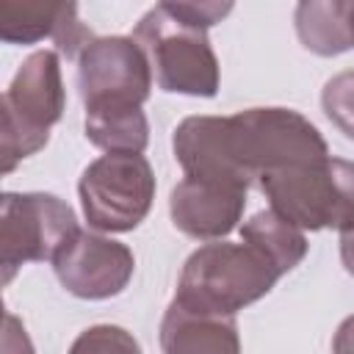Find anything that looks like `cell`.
Segmentation results:
<instances>
[{
  "mask_svg": "<svg viewBox=\"0 0 354 354\" xmlns=\"http://www.w3.org/2000/svg\"><path fill=\"white\" fill-rule=\"evenodd\" d=\"M241 238L254 243L257 249H263L282 274L293 271L307 257V246H310L304 238V230L290 224L271 207L249 216L241 224Z\"/></svg>",
  "mask_w": 354,
  "mask_h": 354,
  "instance_id": "9a60e30c",
  "label": "cell"
},
{
  "mask_svg": "<svg viewBox=\"0 0 354 354\" xmlns=\"http://www.w3.org/2000/svg\"><path fill=\"white\" fill-rule=\"evenodd\" d=\"M83 133L94 147L105 152H144L149 144V122L141 105L88 108Z\"/></svg>",
  "mask_w": 354,
  "mask_h": 354,
  "instance_id": "5bb4252c",
  "label": "cell"
},
{
  "mask_svg": "<svg viewBox=\"0 0 354 354\" xmlns=\"http://www.w3.org/2000/svg\"><path fill=\"white\" fill-rule=\"evenodd\" d=\"M354 0H299L293 22L304 50L332 58L354 47Z\"/></svg>",
  "mask_w": 354,
  "mask_h": 354,
  "instance_id": "4fadbf2b",
  "label": "cell"
},
{
  "mask_svg": "<svg viewBox=\"0 0 354 354\" xmlns=\"http://www.w3.org/2000/svg\"><path fill=\"white\" fill-rule=\"evenodd\" d=\"M183 174L249 188L266 171L329 155L321 130L293 108H246L232 116H185L171 133Z\"/></svg>",
  "mask_w": 354,
  "mask_h": 354,
  "instance_id": "6da1fadb",
  "label": "cell"
},
{
  "mask_svg": "<svg viewBox=\"0 0 354 354\" xmlns=\"http://www.w3.org/2000/svg\"><path fill=\"white\" fill-rule=\"evenodd\" d=\"M152 66L133 36H91L77 53V91L83 108L144 105Z\"/></svg>",
  "mask_w": 354,
  "mask_h": 354,
  "instance_id": "ba28073f",
  "label": "cell"
},
{
  "mask_svg": "<svg viewBox=\"0 0 354 354\" xmlns=\"http://www.w3.org/2000/svg\"><path fill=\"white\" fill-rule=\"evenodd\" d=\"M279 277L285 274L254 243L243 238L241 243L216 238L188 254L174 299L194 310L235 315L271 293Z\"/></svg>",
  "mask_w": 354,
  "mask_h": 354,
  "instance_id": "7a4b0ae2",
  "label": "cell"
},
{
  "mask_svg": "<svg viewBox=\"0 0 354 354\" xmlns=\"http://www.w3.org/2000/svg\"><path fill=\"white\" fill-rule=\"evenodd\" d=\"M66 88L61 77L58 50H33L3 91L0 111V155L3 174H11L19 160L36 155L50 141V127L61 122Z\"/></svg>",
  "mask_w": 354,
  "mask_h": 354,
  "instance_id": "277c9868",
  "label": "cell"
},
{
  "mask_svg": "<svg viewBox=\"0 0 354 354\" xmlns=\"http://www.w3.org/2000/svg\"><path fill=\"white\" fill-rule=\"evenodd\" d=\"M351 30H354V14H351Z\"/></svg>",
  "mask_w": 354,
  "mask_h": 354,
  "instance_id": "44dd1931",
  "label": "cell"
},
{
  "mask_svg": "<svg viewBox=\"0 0 354 354\" xmlns=\"http://www.w3.org/2000/svg\"><path fill=\"white\" fill-rule=\"evenodd\" d=\"M340 260H343L346 274L354 277V227L340 232Z\"/></svg>",
  "mask_w": 354,
  "mask_h": 354,
  "instance_id": "ffe728a7",
  "label": "cell"
},
{
  "mask_svg": "<svg viewBox=\"0 0 354 354\" xmlns=\"http://www.w3.org/2000/svg\"><path fill=\"white\" fill-rule=\"evenodd\" d=\"M0 39L6 44L53 39L61 55L77 58L91 30L77 17V0H0Z\"/></svg>",
  "mask_w": 354,
  "mask_h": 354,
  "instance_id": "8fae6325",
  "label": "cell"
},
{
  "mask_svg": "<svg viewBox=\"0 0 354 354\" xmlns=\"http://www.w3.org/2000/svg\"><path fill=\"white\" fill-rule=\"evenodd\" d=\"M61 288L86 301L119 296L136 271V254L127 243L100 235V230H77L53 257Z\"/></svg>",
  "mask_w": 354,
  "mask_h": 354,
  "instance_id": "9c48e42d",
  "label": "cell"
},
{
  "mask_svg": "<svg viewBox=\"0 0 354 354\" xmlns=\"http://www.w3.org/2000/svg\"><path fill=\"white\" fill-rule=\"evenodd\" d=\"M77 230V216L61 196L44 191H6L0 202L3 285H8L25 263H53Z\"/></svg>",
  "mask_w": 354,
  "mask_h": 354,
  "instance_id": "52a82bcc",
  "label": "cell"
},
{
  "mask_svg": "<svg viewBox=\"0 0 354 354\" xmlns=\"http://www.w3.org/2000/svg\"><path fill=\"white\" fill-rule=\"evenodd\" d=\"M160 8L185 25L207 30L230 17V11L235 8V0H160Z\"/></svg>",
  "mask_w": 354,
  "mask_h": 354,
  "instance_id": "e0dca14e",
  "label": "cell"
},
{
  "mask_svg": "<svg viewBox=\"0 0 354 354\" xmlns=\"http://www.w3.org/2000/svg\"><path fill=\"white\" fill-rule=\"evenodd\" d=\"M133 39L141 44L158 88L188 97L218 94L221 72L207 30L185 25L158 6L136 22Z\"/></svg>",
  "mask_w": 354,
  "mask_h": 354,
  "instance_id": "5b68a950",
  "label": "cell"
},
{
  "mask_svg": "<svg viewBox=\"0 0 354 354\" xmlns=\"http://www.w3.org/2000/svg\"><path fill=\"white\" fill-rule=\"evenodd\" d=\"M321 108L326 119L354 141V69H343L324 83Z\"/></svg>",
  "mask_w": 354,
  "mask_h": 354,
  "instance_id": "2e32d148",
  "label": "cell"
},
{
  "mask_svg": "<svg viewBox=\"0 0 354 354\" xmlns=\"http://www.w3.org/2000/svg\"><path fill=\"white\" fill-rule=\"evenodd\" d=\"M77 196L91 230L130 232L152 207L155 171L141 152H105L83 169Z\"/></svg>",
  "mask_w": 354,
  "mask_h": 354,
  "instance_id": "8992f818",
  "label": "cell"
},
{
  "mask_svg": "<svg viewBox=\"0 0 354 354\" xmlns=\"http://www.w3.org/2000/svg\"><path fill=\"white\" fill-rule=\"evenodd\" d=\"M332 348L346 354V351H354V315L343 318L337 332H335V340H332Z\"/></svg>",
  "mask_w": 354,
  "mask_h": 354,
  "instance_id": "d6986e66",
  "label": "cell"
},
{
  "mask_svg": "<svg viewBox=\"0 0 354 354\" xmlns=\"http://www.w3.org/2000/svg\"><path fill=\"white\" fill-rule=\"evenodd\" d=\"M138 348H141L138 340L127 329L111 326V324L88 326L72 343V354H80V351H138Z\"/></svg>",
  "mask_w": 354,
  "mask_h": 354,
  "instance_id": "ac0fdd59",
  "label": "cell"
},
{
  "mask_svg": "<svg viewBox=\"0 0 354 354\" xmlns=\"http://www.w3.org/2000/svg\"><path fill=\"white\" fill-rule=\"evenodd\" d=\"M160 348L169 354H238V321L235 315L194 310L171 299L160 321Z\"/></svg>",
  "mask_w": 354,
  "mask_h": 354,
  "instance_id": "7c38bea8",
  "label": "cell"
},
{
  "mask_svg": "<svg viewBox=\"0 0 354 354\" xmlns=\"http://www.w3.org/2000/svg\"><path fill=\"white\" fill-rule=\"evenodd\" d=\"M249 188L185 174L169 194L171 224L196 241H216L230 235L243 218Z\"/></svg>",
  "mask_w": 354,
  "mask_h": 354,
  "instance_id": "30bf717a",
  "label": "cell"
},
{
  "mask_svg": "<svg viewBox=\"0 0 354 354\" xmlns=\"http://www.w3.org/2000/svg\"><path fill=\"white\" fill-rule=\"evenodd\" d=\"M257 185L268 207L301 230L354 227V160L324 155L266 171Z\"/></svg>",
  "mask_w": 354,
  "mask_h": 354,
  "instance_id": "3957f363",
  "label": "cell"
}]
</instances>
